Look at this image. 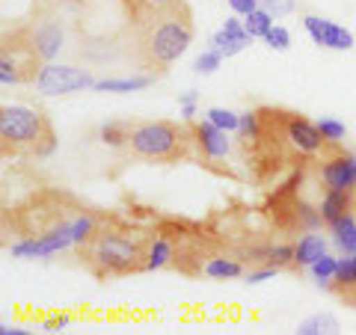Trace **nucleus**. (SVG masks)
Instances as JSON below:
<instances>
[{"label": "nucleus", "instance_id": "nucleus-4", "mask_svg": "<svg viewBox=\"0 0 356 335\" xmlns=\"http://www.w3.org/2000/svg\"><path fill=\"white\" fill-rule=\"evenodd\" d=\"M0 142H3V154L48 158L57 149V133L42 110L24 104H3L0 110Z\"/></svg>", "mask_w": 356, "mask_h": 335}, {"label": "nucleus", "instance_id": "nucleus-18", "mask_svg": "<svg viewBox=\"0 0 356 335\" xmlns=\"http://www.w3.org/2000/svg\"><path fill=\"white\" fill-rule=\"evenodd\" d=\"M154 74H143V77H119V81H95L92 89L98 92H134V89H146L152 86Z\"/></svg>", "mask_w": 356, "mask_h": 335}, {"label": "nucleus", "instance_id": "nucleus-10", "mask_svg": "<svg viewBox=\"0 0 356 335\" xmlns=\"http://www.w3.org/2000/svg\"><path fill=\"white\" fill-rule=\"evenodd\" d=\"M321 181L327 184V190H353L356 193V158L336 149V154L321 166Z\"/></svg>", "mask_w": 356, "mask_h": 335}, {"label": "nucleus", "instance_id": "nucleus-6", "mask_svg": "<svg viewBox=\"0 0 356 335\" xmlns=\"http://www.w3.org/2000/svg\"><path fill=\"white\" fill-rule=\"evenodd\" d=\"M33 86H36V92H42V95H69V92H81V89H92L95 77L86 69H74V65L44 63Z\"/></svg>", "mask_w": 356, "mask_h": 335}, {"label": "nucleus", "instance_id": "nucleus-5", "mask_svg": "<svg viewBox=\"0 0 356 335\" xmlns=\"http://www.w3.org/2000/svg\"><path fill=\"white\" fill-rule=\"evenodd\" d=\"M44 60L30 42V30L13 33V39L6 36L3 54H0V81L3 86H18V83H36Z\"/></svg>", "mask_w": 356, "mask_h": 335}, {"label": "nucleus", "instance_id": "nucleus-27", "mask_svg": "<svg viewBox=\"0 0 356 335\" xmlns=\"http://www.w3.org/2000/svg\"><path fill=\"white\" fill-rule=\"evenodd\" d=\"M264 42L270 44L273 51H288L291 48V33H288L285 27H270L264 33Z\"/></svg>", "mask_w": 356, "mask_h": 335}, {"label": "nucleus", "instance_id": "nucleus-14", "mask_svg": "<svg viewBox=\"0 0 356 335\" xmlns=\"http://www.w3.org/2000/svg\"><path fill=\"white\" fill-rule=\"evenodd\" d=\"M353 199H356L353 190H327L324 202H321V217H324L327 226H332L344 214H353Z\"/></svg>", "mask_w": 356, "mask_h": 335}, {"label": "nucleus", "instance_id": "nucleus-21", "mask_svg": "<svg viewBox=\"0 0 356 335\" xmlns=\"http://www.w3.org/2000/svg\"><path fill=\"white\" fill-rule=\"evenodd\" d=\"M128 133H131V125L128 122H107L98 131V140L104 142L110 149H125L128 146Z\"/></svg>", "mask_w": 356, "mask_h": 335}, {"label": "nucleus", "instance_id": "nucleus-3", "mask_svg": "<svg viewBox=\"0 0 356 335\" xmlns=\"http://www.w3.org/2000/svg\"><path fill=\"white\" fill-rule=\"evenodd\" d=\"M196 146L191 122L178 125L170 119H152V122H137L131 125L128 133V154L137 161L149 163H178L184 158H191V152Z\"/></svg>", "mask_w": 356, "mask_h": 335}, {"label": "nucleus", "instance_id": "nucleus-12", "mask_svg": "<svg viewBox=\"0 0 356 335\" xmlns=\"http://www.w3.org/2000/svg\"><path fill=\"white\" fill-rule=\"evenodd\" d=\"M30 42H33V48L39 51V57L44 63L54 60L60 54V48H63V27H60V21H42L39 27H33L30 30Z\"/></svg>", "mask_w": 356, "mask_h": 335}, {"label": "nucleus", "instance_id": "nucleus-7", "mask_svg": "<svg viewBox=\"0 0 356 335\" xmlns=\"http://www.w3.org/2000/svg\"><path fill=\"white\" fill-rule=\"evenodd\" d=\"M282 131H285V140L303 154H318L327 146V140L318 131V122H309L300 113H282Z\"/></svg>", "mask_w": 356, "mask_h": 335}, {"label": "nucleus", "instance_id": "nucleus-31", "mask_svg": "<svg viewBox=\"0 0 356 335\" xmlns=\"http://www.w3.org/2000/svg\"><path fill=\"white\" fill-rule=\"evenodd\" d=\"M175 3V0H131V6H134V15H143L146 9H158V6H170Z\"/></svg>", "mask_w": 356, "mask_h": 335}, {"label": "nucleus", "instance_id": "nucleus-22", "mask_svg": "<svg viewBox=\"0 0 356 335\" xmlns=\"http://www.w3.org/2000/svg\"><path fill=\"white\" fill-rule=\"evenodd\" d=\"M243 27H247V33H250L252 39H259V36L264 39V33L273 27V15L267 13V9L259 6V9H252L250 15H243Z\"/></svg>", "mask_w": 356, "mask_h": 335}, {"label": "nucleus", "instance_id": "nucleus-23", "mask_svg": "<svg viewBox=\"0 0 356 335\" xmlns=\"http://www.w3.org/2000/svg\"><path fill=\"white\" fill-rule=\"evenodd\" d=\"M336 270H339V259H330V255H321V259L312 264V276L318 279L321 288H332V279H336Z\"/></svg>", "mask_w": 356, "mask_h": 335}, {"label": "nucleus", "instance_id": "nucleus-20", "mask_svg": "<svg viewBox=\"0 0 356 335\" xmlns=\"http://www.w3.org/2000/svg\"><path fill=\"white\" fill-rule=\"evenodd\" d=\"M250 42H252V39H238V36H232V33L220 30V33H214V36H211V51H217L220 57H235V54H241Z\"/></svg>", "mask_w": 356, "mask_h": 335}, {"label": "nucleus", "instance_id": "nucleus-32", "mask_svg": "<svg viewBox=\"0 0 356 335\" xmlns=\"http://www.w3.org/2000/svg\"><path fill=\"white\" fill-rule=\"evenodd\" d=\"M69 323H72L69 315H57V318H48V320H44V323H42V329H44V332H60V329L69 327Z\"/></svg>", "mask_w": 356, "mask_h": 335}, {"label": "nucleus", "instance_id": "nucleus-35", "mask_svg": "<svg viewBox=\"0 0 356 335\" xmlns=\"http://www.w3.org/2000/svg\"><path fill=\"white\" fill-rule=\"evenodd\" d=\"M178 101H181V104H196V92H193V89H187V92L178 95Z\"/></svg>", "mask_w": 356, "mask_h": 335}, {"label": "nucleus", "instance_id": "nucleus-13", "mask_svg": "<svg viewBox=\"0 0 356 335\" xmlns=\"http://www.w3.org/2000/svg\"><path fill=\"white\" fill-rule=\"evenodd\" d=\"M330 291L336 294L344 306L356 309V252L339 261V270H336V279H332Z\"/></svg>", "mask_w": 356, "mask_h": 335}, {"label": "nucleus", "instance_id": "nucleus-28", "mask_svg": "<svg viewBox=\"0 0 356 335\" xmlns=\"http://www.w3.org/2000/svg\"><path fill=\"white\" fill-rule=\"evenodd\" d=\"M259 6L267 9L273 18H282V15H291L297 9V0H259Z\"/></svg>", "mask_w": 356, "mask_h": 335}, {"label": "nucleus", "instance_id": "nucleus-34", "mask_svg": "<svg viewBox=\"0 0 356 335\" xmlns=\"http://www.w3.org/2000/svg\"><path fill=\"white\" fill-rule=\"evenodd\" d=\"M193 116H196V107L193 104H181V119L184 122H193Z\"/></svg>", "mask_w": 356, "mask_h": 335}, {"label": "nucleus", "instance_id": "nucleus-30", "mask_svg": "<svg viewBox=\"0 0 356 335\" xmlns=\"http://www.w3.org/2000/svg\"><path fill=\"white\" fill-rule=\"evenodd\" d=\"M276 273H280V267H270V264H264L261 270H252V273H247V285H259V282H267V279H273Z\"/></svg>", "mask_w": 356, "mask_h": 335}, {"label": "nucleus", "instance_id": "nucleus-19", "mask_svg": "<svg viewBox=\"0 0 356 335\" xmlns=\"http://www.w3.org/2000/svg\"><path fill=\"white\" fill-rule=\"evenodd\" d=\"M202 273L208 279H238L243 276V264L238 259H208Z\"/></svg>", "mask_w": 356, "mask_h": 335}, {"label": "nucleus", "instance_id": "nucleus-36", "mask_svg": "<svg viewBox=\"0 0 356 335\" xmlns=\"http://www.w3.org/2000/svg\"><path fill=\"white\" fill-rule=\"evenodd\" d=\"M353 214H356V199H353Z\"/></svg>", "mask_w": 356, "mask_h": 335}, {"label": "nucleus", "instance_id": "nucleus-17", "mask_svg": "<svg viewBox=\"0 0 356 335\" xmlns=\"http://www.w3.org/2000/svg\"><path fill=\"white\" fill-rule=\"evenodd\" d=\"M332 234H336L339 250H344V255L356 252V214H344L341 220L332 222Z\"/></svg>", "mask_w": 356, "mask_h": 335}, {"label": "nucleus", "instance_id": "nucleus-15", "mask_svg": "<svg viewBox=\"0 0 356 335\" xmlns=\"http://www.w3.org/2000/svg\"><path fill=\"white\" fill-rule=\"evenodd\" d=\"M321 255H327V243L321 234H303L297 240V267H312Z\"/></svg>", "mask_w": 356, "mask_h": 335}, {"label": "nucleus", "instance_id": "nucleus-25", "mask_svg": "<svg viewBox=\"0 0 356 335\" xmlns=\"http://www.w3.org/2000/svg\"><path fill=\"white\" fill-rule=\"evenodd\" d=\"M205 116H208L211 122H214L217 128H222V131H238V128H241V116H238V113H232V110H222V107H211Z\"/></svg>", "mask_w": 356, "mask_h": 335}, {"label": "nucleus", "instance_id": "nucleus-9", "mask_svg": "<svg viewBox=\"0 0 356 335\" xmlns=\"http://www.w3.org/2000/svg\"><path fill=\"white\" fill-rule=\"evenodd\" d=\"M74 247L72 234L69 231H54V234H39V238H24L9 247V255L13 259H44V255L63 252Z\"/></svg>", "mask_w": 356, "mask_h": 335}, {"label": "nucleus", "instance_id": "nucleus-29", "mask_svg": "<svg viewBox=\"0 0 356 335\" xmlns=\"http://www.w3.org/2000/svg\"><path fill=\"white\" fill-rule=\"evenodd\" d=\"M220 54L217 51H205V54H199L196 57V63H193V69L199 72V74H211V72H217V65H220Z\"/></svg>", "mask_w": 356, "mask_h": 335}, {"label": "nucleus", "instance_id": "nucleus-8", "mask_svg": "<svg viewBox=\"0 0 356 335\" xmlns=\"http://www.w3.org/2000/svg\"><path fill=\"white\" fill-rule=\"evenodd\" d=\"M303 27L312 36V42L321 44V48H330V51H350L353 48V33L344 30L341 24H336V21H330V18L306 15Z\"/></svg>", "mask_w": 356, "mask_h": 335}, {"label": "nucleus", "instance_id": "nucleus-26", "mask_svg": "<svg viewBox=\"0 0 356 335\" xmlns=\"http://www.w3.org/2000/svg\"><path fill=\"white\" fill-rule=\"evenodd\" d=\"M318 131H321V137H324L327 142H341V140H344V125H341L339 119L321 116V122H318Z\"/></svg>", "mask_w": 356, "mask_h": 335}, {"label": "nucleus", "instance_id": "nucleus-11", "mask_svg": "<svg viewBox=\"0 0 356 335\" xmlns=\"http://www.w3.org/2000/svg\"><path fill=\"white\" fill-rule=\"evenodd\" d=\"M193 137H196V149L202 154V161H222L229 154V131L217 128L211 119L205 122H191Z\"/></svg>", "mask_w": 356, "mask_h": 335}, {"label": "nucleus", "instance_id": "nucleus-16", "mask_svg": "<svg viewBox=\"0 0 356 335\" xmlns=\"http://www.w3.org/2000/svg\"><path fill=\"white\" fill-rule=\"evenodd\" d=\"M172 255H175V243L170 238H152L149 243V259H146V270H161V267L172 264Z\"/></svg>", "mask_w": 356, "mask_h": 335}, {"label": "nucleus", "instance_id": "nucleus-2", "mask_svg": "<svg viewBox=\"0 0 356 335\" xmlns=\"http://www.w3.org/2000/svg\"><path fill=\"white\" fill-rule=\"evenodd\" d=\"M149 243L152 238L143 231L104 226L102 222L98 231L92 234V240L77 247V255L89 267V273L104 282V279H122V276L146 270Z\"/></svg>", "mask_w": 356, "mask_h": 335}, {"label": "nucleus", "instance_id": "nucleus-1", "mask_svg": "<svg viewBox=\"0 0 356 335\" xmlns=\"http://www.w3.org/2000/svg\"><path fill=\"white\" fill-rule=\"evenodd\" d=\"M134 21H137L134 60L149 74H166L193 42V13L184 0L146 9L143 15H134Z\"/></svg>", "mask_w": 356, "mask_h": 335}, {"label": "nucleus", "instance_id": "nucleus-24", "mask_svg": "<svg viewBox=\"0 0 356 335\" xmlns=\"http://www.w3.org/2000/svg\"><path fill=\"white\" fill-rule=\"evenodd\" d=\"M300 335H318V332H339V320L332 315H315V318H306L303 323L297 327Z\"/></svg>", "mask_w": 356, "mask_h": 335}, {"label": "nucleus", "instance_id": "nucleus-33", "mask_svg": "<svg viewBox=\"0 0 356 335\" xmlns=\"http://www.w3.org/2000/svg\"><path fill=\"white\" fill-rule=\"evenodd\" d=\"M229 6L235 15H250L252 9H259V0H229Z\"/></svg>", "mask_w": 356, "mask_h": 335}]
</instances>
